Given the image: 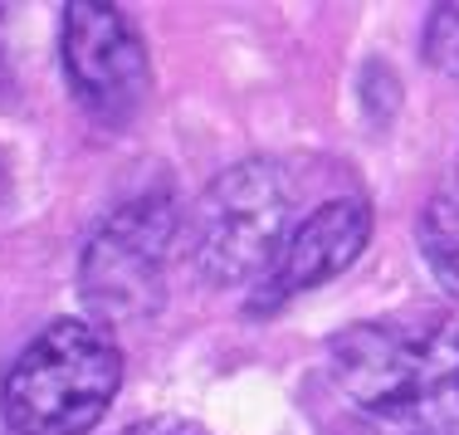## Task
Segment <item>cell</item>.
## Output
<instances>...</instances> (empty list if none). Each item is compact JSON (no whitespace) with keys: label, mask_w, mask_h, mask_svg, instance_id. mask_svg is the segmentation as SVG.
I'll return each instance as SVG.
<instances>
[{"label":"cell","mask_w":459,"mask_h":435,"mask_svg":"<svg viewBox=\"0 0 459 435\" xmlns=\"http://www.w3.org/2000/svg\"><path fill=\"white\" fill-rule=\"evenodd\" d=\"M303 221L299 177L279 157H245L201 191L191 211V265L215 289H255Z\"/></svg>","instance_id":"cell-2"},{"label":"cell","mask_w":459,"mask_h":435,"mask_svg":"<svg viewBox=\"0 0 459 435\" xmlns=\"http://www.w3.org/2000/svg\"><path fill=\"white\" fill-rule=\"evenodd\" d=\"M123 387V352L98 323L54 318L10 362L0 416L15 435H89Z\"/></svg>","instance_id":"cell-3"},{"label":"cell","mask_w":459,"mask_h":435,"mask_svg":"<svg viewBox=\"0 0 459 435\" xmlns=\"http://www.w3.org/2000/svg\"><path fill=\"white\" fill-rule=\"evenodd\" d=\"M371 240V201L357 191L327 196L313 211H303V221L293 225V235L283 240L274 269L249 289V309L255 313H274L299 293L323 289L327 279L347 274L362 259V249Z\"/></svg>","instance_id":"cell-6"},{"label":"cell","mask_w":459,"mask_h":435,"mask_svg":"<svg viewBox=\"0 0 459 435\" xmlns=\"http://www.w3.org/2000/svg\"><path fill=\"white\" fill-rule=\"evenodd\" d=\"M415 235H420V255L435 284L459 299V187H445L425 201Z\"/></svg>","instance_id":"cell-7"},{"label":"cell","mask_w":459,"mask_h":435,"mask_svg":"<svg viewBox=\"0 0 459 435\" xmlns=\"http://www.w3.org/2000/svg\"><path fill=\"white\" fill-rule=\"evenodd\" d=\"M117 435H211V431L195 426V421H186V416H152V421H133V426H123Z\"/></svg>","instance_id":"cell-9"},{"label":"cell","mask_w":459,"mask_h":435,"mask_svg":"<svg viewBox=\"0 0 459 435\" xmlns=\"http://www.w3.org/2000/svg\"><path fill=\"white\" fill-rule=\"evenodd\" d=\"M337 391L367 416L415 431L459 426V313L401 309L327 343Z\"/></svg>","instance_id":"cell-1"},{"label":"cell","mask_w":459,"mask_h":435,"mask_svg":"<svg viewBox=\"0 0 459 435\" xmlns=\"http://www.w3.org/2000/svg\"><path fill=\"white\" fill-rule=\"evenodd\" d=\"M425 59L459 79V5H435L425 20Z\"/></svg>","instance_id":"cell-8"},{"label":"cell","mask_w":459,"mask_h":435,"mask_svg":"<svg viewBox=\"0 0 459 435\" xmlns=\"http://www.w3.org/2000/svg\"><path fill=\"white\" fill-rule=\"evenodd\" d=\"M181 211L167 191H147L117 205L89 235L79 259L83 303L103 328H137L167 303V259Z\"/></svg>","instance_id":"cell-4"},{"label":"cell","mask_w":459,"mask_h":435,"mask_svg":"<svg viewBox=\"0 0 459 435\" xmlns=\"http://www.w3.org/2000/svg\"><path fill=\"white\" fill-rule=\"evenodd\" d=\"M59 59L69 93L98 123H127L152 93V64L137 25L117 5L103 0H74L64 5Z\"/></svg>","instance_id":"cell-5"}]
</instances>
